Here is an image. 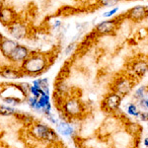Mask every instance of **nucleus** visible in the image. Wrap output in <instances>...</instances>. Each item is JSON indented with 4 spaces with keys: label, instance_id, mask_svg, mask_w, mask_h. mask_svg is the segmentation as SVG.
Wrapping results in <instances>:
<instances>
[{
    "label": "nucleus",
    "instance_id": "7",
    "mask_svg": "<svg viewBox=\"0 0 148 148\" xmlns=\"http://www.w3.org/2000/svg\"><path fill=\"white\" fill-rule=\"evenodd\" d=\"M121 96L116 93H110L103 101V107L108 111H116L120 107Z\"/></svg>",
    "mask_w": 148,
    "mask_h": 148
},
{
    "label": "nucleus",
    "instance_id": "15",
    "mask_svg": "<svg viewBox=\"0 0 148 148\" xmlns=\"http://www.w3.org/2000/svg\"><path fill=\"white\" fill-rule=\"evenodd\" d=\"M17 114V111L11 106L8 105H0V116H15Z\"/></svg>",
    "mask_w": 148,
    "mask_h": 148
},
{
    "label": "nucleus",
    "instance_id": "1",
    "mask_svg": "<svg viewBox=\"0 0 148 148\" xmlns=\"http://www.w3.org/2000/svg\"><path fill=\"white\" fill-rule=\"evenodd\" d=\"M49 64L47 56L44 53H32L20 65V70L24 75L27 76H39L47 71Z\"/></svg>",
    "mask_w": 148,
    "mask_h": 148
},
{
    "label": "nucleus",
    "instance_id": "17",
    "mask_svg": "<svg viewBox=\"0 0 148 148\" xmlns=\"http://www.w3.org/2000/svg\"><path fill=\"white\" fill-rule=\"evenodd\" d=\"M100 4L105 7H111L116 5V3L119 2V0H99Z\"/></svg>",
    "mask_w": 148,
    "mask_h": 148
},
{
    "label": "nucleus",
    "instance_id": "19",
    "mask_svg": "<svg viewBox=\"0 0 148 148\" xmlns=\"http://www.w3.org/2000/svg\"><path fill=\"white\" fill-rule=\"evenodd\" d=\"M119 10V7H116V8H114V9H112V10H110L108 12H106V13H104L103 14V16L104 17H106V18H109V17H111V16H113L114 13H116Z\"/></svg>",
    "mask_w": 148,
    "mask_h": 148
},
{
    "label": "nucleus",
    "instance_id": "11",
    "mask_svg": "<svg viewBox=\"0 0 148 148\" xmlns=\"http://www.w3.org/2000/svg\"><path fill=\"white\" fill-rule=\"evenodd\" d=\"M116 29V22L114 21H103L98 24L96 27V32L102 35L110 34Z\"/></svg>",
    "mask_w": 148,
    "mask_h": 148
},
{
    "label": "nucleus",
    "instance_id": "3",
    "mask_svg": "<svg viewBox=\"0 0 148 148\" xmlns=\"http://www.w3.org/2000/svg\"><path fill=\"white\" fill-rule=\"evenodd\" d=\"M62 112V114L67 118H77L84 111V106L82 102L77 98H67L59 109Z\"/></svg>",
    "mask_w": 148,
    "mask_h": 148
},
{
    "label": "nucleus",
    "instance_id": "21",
    "mask_svg": "<svg viewBox=\"0 0 148 148\" xmlns=\"http://www.w3.org/2000/svg\"><path fill=\"white\" fill-rule=\"evenodd\" d=\"M143 95H144V87L139 88L136 91V93H135V97H137V98H141L143 97Z\"/></svg>",
    "mask_w": 148,
    "mask_h": 148
},
{
    "label": "nucleus",
    "instance_id": "16",
    "mask_svg": "<svg viewBox=\"0 0 148 148\" xmlns=\"http://www.w3.org/2000/svg\"><path fill=\"white\" fill-rule=\"evenodd\" d=\"M3 102L5 103L6 105L8 106H17V105H20L21 103H23V100L20 99L18 97H15V96H8V97H5L3 98Z\"/></svg>",
    "mask_w": 148,
    "mask_h": 148
},
{
    "label": "nucleus",
    "instance_id": "23",
    "mask_svg": "<svg viewBox=\"0 0 148 148\" xmlns=\"http://www.w3.org/2000/svg\"><path fill=\"white\" fill-rule=\"evenodd\" d=\"M140 116H141V119H142L143 121L148 120V114H141Z\"/></svg>",
    "mask_w": 148,
    "mask_h": 148
},
{
    "label": "nucleus",
    "instance_id": "8",
    "mask_svg": "<svg viewBox=\"0 0 148 148\" xmlns=\"http://www.w3.org/2000/svg\"><path fill=\"white\" fill-rule=\"evenodd\" d=\"M18 45L19 44L16 42V40L3 38V39L0 40V51H1L2 56L9 59V57L11 56L12 52H13L14 49L17 47Z\"/></svg>",
    "mask_w": 148,
    "mask_h": 148
},
{
    "label": "nucleus",
    "instance_id": "9",
    "mask_svg": "<svg viewBox=\"0 0 148 148\" xmlns=\"http://www.w3.org/2000/svg\"><path fill=\"white\" fill-rule=\"evenodd\" d=\"M114 88H116V94H119L120 96L123 97L131 90V88H132V82L130 79H127V78H121V79L118 80Z\"/></svg>",
    "mask_w": 148,
    "mask_h": 148
},
{
    "label": "nucleus",
    "instance_id": "2",
    "mask_svg": "<svg viewBox=\"0 0 148 148\" xmlns=\"http://www.w3.org/2000/svg\"><path fill=\"white\" fill-rule=\"evenodd\" d=\"M29 132L34 139L40 140V141L47 143L54 144L58 140V135L56 132V130H53L49 125H46L44 123H34L30 126Z\"/></svg>",
    "mask_w": 148,
    "mask_h": 148
},
{
    "label": "nucleus",
    "instance_id": "22",
    "mask_svg": "<svg viewBox=\"0 0 148 148\" xmlns=\"http://www.w3.org/2000/svg\"><path fill=\"white\" fill-rule=\"evenodd\" d=\"M61 26V21H59V20H56L53 22V24H52V29L53 30H57L59 27Z\"/></svg>",
    "mask_w": 148,
    "mask_h": 148
},
{
    "label": "nucleus",
    "instance_id": "4",
    "mask_svg": "<svg viewBox=\"0 0 148 148\" xmlns=\"http://www.w3.org/2000/svg\"><path fill=\"white\" fill-rule=\"evenodd\" d=\"M7 29H8V32L11 37L17 40L25 39L28 36L27 26L19 21H15L9 26H7Z\"/></svg>",
    "mask_w": 148,
    "mask_h": 148
},
{
    "label": "nucleus",
    "instance_id": "12",
    "mask_svg": "<svg viewBox=\"0 0 148 148\" xmlns=\"http://www.w3.org/2000/svg\"><path fill=\"white\" fill-rule=\"evenodd\" d=\"M146 15V9L143 6H137L132 8L128 13V16H130V19L134 21H138L141 20V19L144 18V16Z\"/></svg>",
    "mask_w": 148,
    "mask_h": 148
},
{
    "label": "nucleus",
    "instance_id": "13",
    "mask_svg": "<svg viewBox=\"0 0 148 148\" xmlns=\"http://www.w3.org/2000/svg\"><path fill=\"white\" fill-rule=\"evenodd\" d=\"M56 130L58 131V132H60L61 134L65 135V136H69V135H71L73 133L72 126L64 121H58V123H56Z\"/></svg>",
    "mask_w": 148,
    "mask_h": 148
},
{
    "label": "nucleus",
    "instance_id": "25",
    "mask_svg": "<svg viewBox=\"0 0 148 148\" xmlns=\"http://www.w3.org/2000/svg\"><path fill=\"white\" fill-rule=\"evenodd\" d=\"M144 144H145V146H146V147H148V138H146V139H145V141H144Z\"/></svg>",
    "mask_w": 148,
    "mask_h": 148
},
{
    "label": "nucleus",
    "instance_id": "18",
    "mask_svg": "<svg viewBox=\"0 0 148 148\" xmlns=\"http://www.w3.org/2000/svg\"><path fill=\"white\" fill-rule=\"evenodd\" d=\"M127 113H128V114H130V116H139V112H138L137 108L134 106V105H130V106H128Z\"/></svg>",
    "mask_w": 148,
    "mask_h": 148
},
{
    "label": "nucleus",
    "instance_id": "6",
    "mask_svg": "<svg viewBox=\"0 0 148 148\" xmlns=\"http://www.w3.org/2000/svg\"><path fill=\"white\" fill-rule=\"evenodd\" d=\"M17 18V14L13 10V8L9 6H1L0 7V22L4 26H9L10 24L15 22Z\"/></svg>",
    "mask_w": 148,
    "mask_h": 148
},
{
    "label": "nucleus",
    "instance_id": "20",
    "mask_svg": "<svg viewBox=\"0 0 148 148\" xmlns=\"http://www.w3.org/2000/svg\"><path fill=\"white\" fill-rule=\"evenodd\" d=\"M75 46H76L75 42H71L70 45H68L67 47L65 49V51H64V52H65V54H69V53H70V52L74 49V47H75Z\"/></svg>",
    "mask_w": 148,
    "mask_h": 148
},
{
    "label": "nucleus",
    "instance_id": "10",
    "mask_svg": "<svg viewBox=\"0 0 148 148\" xmlns=\"http://www.w3.org/2000/svg\"><path fill=\"white\" fill-rule=\"evenodd\" d=\"M0 75L3 78L6 79H19V78L23 77L24 74L22 71L20 70V68H14V67H5L0 71Z\"/></svg>",
    "mask_w": 148,
    "mask_h": 148
},
{
    "label": "nucleus",
    "instance_id": "24",
    "mask_svg": "<svg viewBox=\"0 0 148 148\" xmlns=\"http://www.w3.org/2000/svg\"><path fill=\"white\" fill-rule=\"evenodd\" d=\"M144 106L146 107V108H148V99L144 101Z\"/></svg>",
    "mask_w": 148,
    "mask_h": 148
},
{
    "label": "nucleus",
    "instance_id": "14",
    "mask_svg": "<svg viewBox=\"0 0 148 148\" xmlns=\"http://www.w3.org/2000/svg\"><path fill=\"white\" fill-rule=\"evenodd\" d=\"M133 70L138 76H143L148 70V64L145 61H137L133 65Z\"/></svg>",
    "mask_w": 148,
    "mask_h": 148
},
{
    "label": "nucleus",
    "instance_id": "5",
    "mask_svg": "<svg viewBox=\"0 0 148 148\" xmlns=\"http://www.w3.org/2000/svg\"><path fill=\"white\" fill-rule=\"evenodd\" d=\"M30 54H31V51H29V49L27 47L22 46V45H18L17 47L12 52L11 56L9 57V60L13 63L20 64L21 65V64L30 56Z\"/></svg>",
    "mask_w": 148,
    "mask_h": 148
}]
</instances>
